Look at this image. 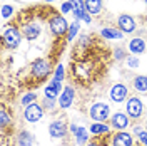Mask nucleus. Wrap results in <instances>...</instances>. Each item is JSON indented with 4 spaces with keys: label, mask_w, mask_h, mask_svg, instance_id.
Wrapping results in <instances>:
<instances>
[{
    "label": "nucleus",
    "mask_w": 147,
    "mask_h": 146,
    "mask_svg": "<svg viewBox=\"0 0 147 146\" xmlns=\"http://www.w3.org/2000/svg\"><path fill=\"white\" fill-rule=\"evenodd\" d=\"M109 114H110V108L105 102H95V104H92L90 118L95 119L97 123H104L105 119L109 118Z\"/></svg>",
    "instance_id": "f257e3e1"
},
{
    "label": "nucleus",
    "mask_w": 147,
    "mask_h": 146,
    "mask_svg": "<svg viewBox=\"0 0 147 146\" xmlns=\"http://www.w3.org/2000/svg\"><path fill=\"white\" fill-rule=\"evenodd\" d=\"M32 74L34 77H37L38 81H44L47 76L50 74V65L45 59H37L35 62L32 64Z\"/></svg>",
    "instance_id": "f03ea898"
},
{
    "label": "nucleus",
    "mask_w": 147,
    "mask_h": 146,
    "mask_svg": "<svg viewBox=\"0 0 147 146\" xmlns=\"http://www.w3.org/2000/svg\"><path fill=\"white\" fill-rule=\"evenodd\" d=\"M3 44L9 47V49H15L20 44V32L15 27H9L3 32Z\"/></svg>",
    "instance_id": "7ed1b4c3"
},
{
    "label": "nucleus",
    "mask_w": 147,
    "mask_h": 146,
    "mask_svg": "<svg viewBox=\"0 0 147 146\" xmlns=\"http://www.w3.org/2000/svg\"><path fill=\"white\" fill-rule=\"evenodd\" d=\"M67 29H69V24L62 15H54L50 18V30L54 35H62V34H65Z\"/></svg>",
    "instance_id": "20e7f679"
},
{
    "label": "nucleus",
    "mask_w": 147,
    "mask_h": 146,
    "mask_svg": "<svg viewBox=\"0 0 147 146\" xmlns=\"http://www.w3.org/2000/svg\"><path fill=\"white\" fill-rule=\"evenodd\" d=\"M42 114H44V109H42V106H38L37 102L28 104L27 108H25V113H24V116H25V119H27L28 123L38 121V119L42 118Z\"/></svg>",
    "instance_id": "39448f33"
},
{
    "label": "nucleus",
    "mask_w": 147,
    "mask_h": 146,
    "mask_svg": "<svg viewBox=\"0 0 147 146\" xmlns=\"http://www.w3.org/2000/svg\"><path fill=\"white\" fill-rule=\"evenodd\" d=\"M125 109H127V114L130 118H139L140 114H142V101L139 99V98H130L127 101V106H125Z\"/></svg>",
    "instance_id": "423d86ee"
},
{
    "label": "nucleus",
    "mask_w": 147,
    "mask_h": 146,
    "mask_svg": "<svg viewBox=\"0 0 147 146\" xmlns=\"http://www.w3.org/2000/svg\"><path fill=\"white\" fill-rule=\"evenodd\" d=\"M49 133H50V136L52 138H64L65 133H67V126H65L64 121L57 119V121H54V123H50V126H49Z\"/></svg>",
    "instance_id": "0eeeda50"
},
{
    "label": "nucleus",
    "mask_w": 147,
    "mask_h": 146,
    "mask_svg": "<svg viewBox=\"0 0 147 146\" xmlns=\"http://www.w3.org/2000/svg\"><path fill=\"white\" fill-rule=\"evenodd\" d=\"M125 98H127V87L124 84H115L110 89V99L114 102H122Z\"/></svg>",
    "instance_id": "6e6552de"
},
{
    "label": "nucleus",
    "mask_w": 147,
    "mask_h": 146,
    "mask_svg": "<svg viewBox=\"0 0 147 146\" xmlns=\"http://www.w3.org/2000/svg\"><path fill=\"white\" fill-rule=\"evenodd\" d=\"M110 124L115 129H125L129 126V116L124 113H115L110 119Z\"/></svg>",
    "instance_id": "1a4fd4ad"
},
{
    "label": "nucleus",
    "mask_w": 147,
    "mask_h": 146,
    "mask_svg": "<svg viewBox=\"0 0 147 146\" xmlns=\"http://www.w3.org/2000/svg\"><path fill=\"white\" fill-rule=\"evenodd\" d=\"M119 29L122 32H134L136 30V20L130 15H120L119 17Z\"/></svg>",
    "instance_id": "9d476101"
},
{
    "label": "nucleus",
    "mask_w": 147,
    "mask_h": 146,
    "mask_svg": "<svg viewBox=\"0 0 147 146\" xmlns=\"http://www.w3.org/2000/svg\"><path fill=\"white\" fill-rule=\"evenodd\" d=\"M74 101V89L70 87V86H67L64 91H62V94H60V99H59V106L60 108H70V104H72Z\"/></svg>",
    "instance_id": "9b49d317"
},
{
    "label": "nucleus",
    "mask_w": 147,
    "mask_h": 146,
    "mask_svg": "<svg viewBox=\"0 0 147 146\" xmlns=\"http://www.w3.org/2000/svg\"><path fill=\"white\" fill-rule=\"evenodd\" d=\"M112 145L114 146H134L132 143V136L129 133H117L114 139H112Z\"/></svg>",
    "instance_id": "f8f14e48"
},
{
    "label": "nucleus",
    "mask_w": 147,
    "mask_h": 146,
    "mask_svg": "<svg viewBox=\"0 0 147 146\" xmlns=\"http://www.w3.org/2000/svg\"><path fill=\"white\" fill-rule=\"evenodd\" d=\"M129 50L132 54H142V52H146V42H144V39H140V37L132 39L129 42Z\"/></svg>",
    "instance_id": "ddd939ff"
},
{
    "label": "nucleus",
    "mask_w": 147,
    "mask_h": 146,
    "mask_svg": "<svg viewBox=\"0 0 147 146\" xmlns=\"http://www.w3.org/2000/svg\"><path fill=\"white\" fill-rule=\"evenodd\" d=\"M38 34H40V25L38 24H27V25H24V35H25V39L35 40L38 37Z\"/></svg>",
    "instance_id": "4468645a"
},
{
    "label": "nucleus",
    "mask_w": 147,
    "mask_h": 146,
    "mask_svg": "<svg viewBox=\"0 0 147 146\" xmlns=\"http://www.w3.org/2000/svg\"><path fill=\"white\" fill-rule=\"evenodd\" d=\"M59 92H62V84L54 79V81H52V82H50V84L45 87V98L55 99V96H57Z\"/></svg>",
    "instance_id": "2eb2a0df"
},
{
    "label": "nucleus",
    "mask_w": 147,
    "mask_h": 146,
    "mask_svg": "<svg viewBox=\"0 0 147 146\" xmlns=\"http://www.w3.org/2000/svg\"><path fill=\"white\" fill-rule=\"evenodd\" d=\"M17 143H18V146H32L34 145V136H32V133H28V131L18 133Z\"/></svg>",
    "instance_id": "dca6fc26"
},
{
    "label": "nucleus",
    "mask_w": 147,
    "mask_h": 146,
    "mask_svg": "<svg viewBox=\"0 0 147 146\" xmlns=\"http://www.w3.org/2000/svg\"><path fill=\"white\" fill-rule=\"evenodd\" d=\"M85 10L89 14H99L102 10V0H85Z\"/></svg>",
    "instance_id": "f3484780"
},
{
    "label": "nucleus",
    "mask_w": 147,
    "mask_h": 146,
    "mask_svg": "<svg viewBox=\"0 0 147 146\" xmlns=\"http://www.w3.org/2000/svg\"><path fill=\"white\" fill-rule=\"evenodd\" d=\"M102 37H105V39H122V30L119 29H112V27H107V29H102Z\"/></svg>",
    "instance_id": "a211bd4d"
},
{
    "label": "nucleus",
    "mask_w": 147,
    "mask_h": 146,
    "mask_svg": "<svg viewBox=\"0 0 147 146\" xmlns=\"http://www.w3.org/2000/svg\"><path fill=\"white\" fill-rule=\"evenodd\" d=\"M134 86L136 89L140 92H147V76H137L134 79Z\"/></svg>",
    "instance_id": "6ab92c4d"
},
{
    "label": "nucleus",
    "mask_w": 147,
    "mask_h": 146,
    "mask_svg": "<svg viewBox=\"0 0 147 146\" xmlns=\"http://www.w3.org/2000/svg\"><path fill=\"white\" fill-rule=\"evenodd\" d=\"M90 133L92 134H107L109 133V126L104 123H95L90 126Z\"/></svg>",
    "instance_id": "aec40b11"
},
{
    "label": "nucleus",
    "mask_w": 147,
    "mask_h": 146,
    "mask_svg": "<svg viewBox=\"0 0 147 146\" xmlns=\"http://www.w3.org/2000/svg\"><path fill=\"white\" fill-rule=\"evenodd\" d=\"M75 136H77V141L82 145V143H85V141H87L89 133H87V129H85V128H79L77 131H75Z\"/></svg>",
    "instance_id": "412c9836"
},
{
    "label": "nucleus",
    "mask_w": 147,
    "mask_h": 146,
    "mask_svg": "<svg viewBox=\"0 0 147 146\" xmlns=\"http://www.w3.org/2000/svg\"><path fill=\"white\" fill-rule=\"evenodd\" d=\"M70 5H72L74 10H80V9H85V0H69Z\"/></svg>",
    "instance_id": "4be33fe9"
},
{
    "label": "nucleus",
    "mask_w": 147,
    "mask_h": 146,
    "mask_svg": "<svg viewBox=\"0 0 147 146\" xmlns=\"http://www.w3.org/2000/svg\"><path fill=\"white\" fill-rule=\"evenodd\" d=\"M37 94H34V92H30V94H25L24 98H22V104L24 106H28V104H32V101H35Z\"/></svg>",
    "instance_id": "5701e85b"
},
{
    "label": "nucleus",
    "mask_w": 147,
    "mask_h": 146,
    "mask_svg": "<svg viewBox=\"0 0 147 146\" xmlns=\"http://www.w3.org/2000/svg\"><path fill=\"white\" fill-rule=\"evenodd\" d=\"M77 30H79V20H75L74 24H70V30H69V40H72L74 37H75Z\"/></svg>",
    "instance_id": "b1692460"
},
{
    "label": "nucleus",
    "mask_w": 147,
    "mask_h": 146,
    "mask_svg": "<svg viewBox=\"0 0 147 146\" xmlns=\"http://www.w3.org/2000/svg\"><path fill=\"white\" fill-rule=\"evenodd\" d=\"M55 81H62L64 79V67L62 65H57V71H55V77H54Z\"/></svg>",
    "instance_id": "393cba45"
},
{
    "label": "nucleus",
    "mask_w": 147,
    "mask_h": 146,
    "mask_svg": "<svg viewBox=\"0 0 147 146\" xmlns=\"http://www.w3.org/2000/svg\"><path fill=\"white\" fill-rule=\"evenodd\" d=\"M12 12H13V9H12L10 5H3V7H2V17H3V18L10 17V15H12Z\"/></svg>",
    "instance_id": "a878e982"
},
{
    "label": "nucleus",
    "mask_w": 147,
    "mask_h": 146,
    "mask_svg": "<svg viewBox=\"0 0 147 146\" xmlns=\"http://www.w3.org/2000/svg\"><path fill=\"white\" fill-rule=\"evenodd\" d=\"M0 114H2V128H5V126L9 124L10 118H9V114H7V111L3 109V108H2V113H0Z\"/></svg>",
    "instance_id": "bb28decb"
},
{
    "label": "nucleus",
    "mask_w": 147,
    "mask_h": 146,
    "mask_svg": "<svg viewBox=\"0 0 147 146\" xmlns=\"http://www.w3.org/2000/svg\"><path fill=\"white\" fill-rule=\"evenodd\" d=\"M127 65L129 67H137L139 65V59L137 57H127Z\"/></svg>",
    "instance_id": "cd10ccee"
},
{
    "label": "nucleus",
    "mask_w": 147,
    "mask_h": 146,
    "mask_svg": "<svg viewBox=\"0 0 147 146\" xmlns=\"http://www.w3.org/2000/svg\"><path fill=\"white\" fill-rule=\"evenodd\" d=\"M44 106H45L47 109H52V108L55 106V101L50 99V98H45V101H44Z\"/></svg>",
    "instance_id": "c85d7f7f"
},
{
    "label": "nucleus",
    "mask_w": 147,
    "mask_h": 146,
    "mask_svg": "<svg viewBox=\"0 0 147 146\" xmlns=\"http://www.w3.org/2000/svg\"><path fill=\"white\" fill-rule=\"evenodd\" d=\"M60 9H62V12H64V14H67V12H70V10H72V12H74L72 5H70V2H64V3H62V7H60Z\"/></svg>",
    "instance_id": "c756f323"
},
{
    "label": "nucleus",
    "mask_w": 147,
    "mask_h": 146,
    "mask_svg": "<svg viewBox=\"0 0 147 146\" xmlns=\"http://www.w3.org/2000/svg\"><path fill=\"white\" fill-rule=\"evenodd\" d=\"M139 138H140V141L147 146V133L146 131H140V133H139Z\"/></svg>",
    "instance_id": "7c9ffc66"
},
{
    "label": "nucleus",
    "mask_w": 147,
    "mask_h": 146,
    "mask_svg": "<svg viewBox=\"0 0 147 146\" xmlns=\"http://www.w3.org/2000/svg\"><path fill=\"white\" fill-rule=\"evenodd\" d=\"M125 54H124V50L122 49H115V59H124Z\"/></svg>",
    "instance_id": "2f4dec72"
},
{
    "label": "nucleus",
    "mask_w": 147,
    "mask_h": 146,
    "mask_svg": "<svg viewBox=\"0 0 147 146\" xmlns=\"http://www.w3.org/2000/svg\"><path fill=\"white\" fill-rule=\"evenodd\" d=\"M87 146H99L97 143H90V145H87Z\"/></svg>",
    "instance_id": "473e14b6"
},
{
    "label": "nucleus",
    "mask_w": 147,
    "mask_h": 146,
    "mask_svg": "<svg viewBox=\"0 0 147 146\" xmlns=\"http://www.w3.org/2000/svg\"><path fill=\"white\" fill-rule=\"evenodd\" d=\"M47 2H54V0H47Z\"/></svg>",
    "instance_id": "72a5a7b5"
},
{
    "label": "nucleus",
    "mask_w": 147,
    "mask_h": 146,
    "mask_svg": "<svg viewBox=\"0 0 147 146\" xmlns=\"http://www.w3.org/2000/svg\"><path fill=\"white\" fill-rule=\"evenodd\" d=\"M144 2H146V5H147V0H144Z\"/></svg>",
    "instance_id": "f704fd0d"
}]
</instances>
